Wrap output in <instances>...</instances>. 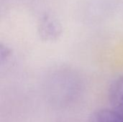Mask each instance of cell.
I'll return each instance as SVG.
<instances>
[{
	"instance_id": "7a4b0ae2",
	"label": "cell",
	"mask_w": 123,
	"mask_h": 122,
	"mask_svg": "<svg viewBox=\"0 0 123 122\" xmlns=\"http://www.w3.org/2000/svg\"><path fill=\"white\" fill-rule=\"evenodd\" d=\"M88 122H123V115L115 109H102L93 113Z\"/></svg>"
},
{
	"instance_id": "6da1fadb",
	"label": "cell",
	"mask_w": 123,
	"mask_h": 122,
	"mask_svg": "<svg viewBox=\"0 0 123 122\" xmlns=\"http://www.w3.org/2000/svg\"><path fill=\"white\" fill-rule=\"evenodd\" d=\"M109 99L113 109L123 115V76L112 85L109 92Z\"/></svg>"
}]
</instances>
